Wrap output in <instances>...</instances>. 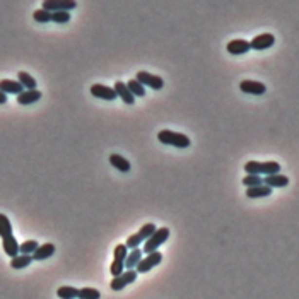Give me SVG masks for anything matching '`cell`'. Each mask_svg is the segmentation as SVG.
I'll return each instance as SVG.
<instances>
[{
  "instance_id": "6da1fadb",
  "label": "cell",
  "mask_w": 299,
  "mask_h": 299,
  "mask_svg": "<svg viewBox=\"0 0 299 299\" xmlns=\"http://www.w3.org/2000/svg\"><path fill=\"white\" fill-rule=\"evenodd\" d=\"M244 171H246V174H257V176L267 174V176H270V174L280 173V164L275 163V161H248L244 164Z\"/></svg>"
},
{
  "instance_id": "7a4b0ae2",
  "label": "cell",
  "mask_w": 299,
  "mask_h": 299,
  "mask_svg": "<svg viewBox=\"0 0 299 299\" xmlns=\"http://www.w3.org/2000/svg\"><path fill=\"white\" fill-rule=\"evenodd\" d=\"M157 139H159L161 144L164 146H173V147H178V149H187L190 147V139H188L185 133H180V132H173V130H161L157 133Z\"/></svg>"
},
{
  "instance_id": "3957f363",
  "label": "cell",
  "mask_w": 299,
  "mask_h": 299,
  "mask_svg": "<svg viewBox=\"0 0 299 299\" xmlns=\"http://www.w3.org/2000/svg\"><path fill=\"white\" fill-rule=\"evenodd\" d=\"M157 227H156V224H152V223H147V224H144L142 227H140L139 231H137L135 234H132V236H129L127 238V241H125V246L129 248V250H135V248H139L140 244H144L146 243L147 240H149L150 236L154 234V231H156Z\"/></svg>"
},
{
  "instance_id": "277c9868",
  "label": "cell",
  "mask_w": 299,
  "mask_h": 299,
  "mask_svg": "<svg viewBox=\"0 0 299 299\" xmlns=\"http://www.w3.org/2000/svg\"><path fill=\"white\" fill-rule=\"evenodd\" d=\"M169 238V227H159V229L154 231V234L142 244V251L144 253H152V251L159 250L161 244H164Z\"/></svg>"
},
{
  "instance_id": "5b68a950",
  "label": "cell",
  "mask_w": 299,
  "mask_h": 299,
  "mask_svg": "<svg viewBox=\"0 0 299 299\" xmlns=\"http://www.w3.org/2000/svg\"><path fill=\"white\" fill-rule=\"evenodd\" d=\"M77 7V2L74 0H45L41 4L43 11L48 12H69Z\"/></svg>"
},
{
  "instance_id": "8992f818",
  "label": "cell",
  "mask_w": 299,
  "mask_h": 299,
  "mask_svg": "<svg viewBox=\"0 0 299 299\" xmlns=\"http://www.w3.org/2000/svg\"><path fill=\"white\" fill-rule=\"evenodd\" d=\"M163 262V255L159 253V251H152V253H147L146 257H142V260H140V263L137 265V274H147V272H150L154 267H157V265Z\"/></svg>"
},
{
  "instance_id": "52a82bcc",
  "label": "cell",
  "mask_w": 299,
  "mask_h": 299,
  "mask_svg": "<svg viewBox=\"0 0 299 299\" xmlns=\"http://www.w3.org/2000/svg\"><path fill=\"white\" fill-rule=\"evenodd\" d=\"M135 80H137V82H139V84H142L144 87L147 86V87H150V89H154V91L163 89V86H164V80L161 79L159 75H154V74L144 72V70L137 72Z\"/></svg>"
},
{
  "instance_id": "ba28073f",
  "label": "cell",
  "mask_w": 299,
  "mask_h": 299,
  "mask_svg": "<svg viewBox=\"0 0 299 299\" xmlns=\"http://www.w3.org/2000/svg\"><path fill=\"white\" fill-rule=\"evenodd\" d=\"M135 279H137V270H125L122 275H118V277H113V280L110 282V287H112L113 291H122V289H125L129 284L135 282Z\"/></svg>"
},
{
  "instance_id": "9c48e42d",
  "label": "cell",
  "mask_w": 299,
  "mask_h": 299,
  "mask_svg": "<svg viewBox=\"0 0 299 299\" xmlns=\"http://www.w3.org/2000/svg\"><path fill=\"white\" fill-rule=\"evenodd\" d=\"M91 94H93L94 97L105 99V101H113V99L118 97L113 87L103 86V84H94V86H91Z\"/></svg>"
},
{
  "instance_id": "30bf717a",
  "label": "cell",
  "mask_w": 299,
  "mask_h": 299,
  "mask_svg": "<svg viewBox=\"0 0 299 299\" xmlns=\"http://www.w3.org/2000/svg\"><path fill=\"white\" fill-rule=\"evenodd\" d=\"M274 43H275L274 35L263 33V35L255 36L250 41V46H251V50H258V52H260V50H267V48H270V46H274Z\"/></svg>"
},
{
  "instance_id": "8fae6325",
  "label": "cell",
  "mask_w": 299,
  "mask_h": 299,
  "mask_svg": "<svg viewBox=\"0 0 299 299\" xmlns=\"http://www.w3.org/2000/svg\"><path fill=\"white\" fill-rule=\"evenodd\" d=\"M240 89L246 94H253V96H262V94L267 93V86L257 80H243L240 84Z\"/></svg>"
},
{
  "instance_id": "7c38bea8",
  "label": "cell",
  "mask_w": 299,
  "mask_h": 299,
  "mask_svg": "<svg viewBox=\"0 0 299 299\" xmlns=\"http://www.w3.org/2000/svg\"><path fill=\"white\" fill-rule=\"evenodd\" d=\"M115 93H116V96L122 99L125 105H133L135 103V97H133V94L130 93V89L127 87V84L125 82H122V80H116V84H115Z\"/></svg>"
},
{
  "instance_id": "4fadbf2b",
  "label": "cell",
  "mask_w": 299,
  "mask_h": 299,
  "mask_svg": "<svg viewBox=\"0 0 299 299\" xmlns=\"http://www.w3.org/2000/svg\"><path fill=\"white\" fill-rule=\"evenodd\" d=\"M251 50L250 41L246 39H233V41L227 43V52L231 55H243V53H248Z\"/></svg>"
},
{
  "instance_id": "5bb4252c",
  "label": "cell",
  "mask_w": 299,
  "mask_h": 299,
  "mask_svg": "<svg viewBox=\"0 0 299 299\" xmlns=\"http://www.w3.org/2000/svg\"><path fill=\"white\" fill-rule=\"evenodd\" d=\"M0 91L4 94H16V96H19L21 93H24V87H22L18 80L2 79L0 80Z\"/></svg>"
},
{
  "instance_id": "9a60e30c",
  "label": "cell",
  "mask_w": 299,
  "mask_h": 299,
  "mask_svg": "<svg viewBox=\"0 0 299 299\" xmlns=\"http://www.w3.org/2000/svg\"><path fill=\"white\" fill-rule=\"evenodd\" d=\"M41 99V91L38 89H33V91H24V93H21L18 96V103L22 106L26 105H33V103L39 101Z\"/></svg>"
},
{
  "instance_id": "2e32d148",
  "label": "cell",
  "mask_w": 299,
  "mask_h": 299,
  "mask_svg": "<svg viewBox=\"0 0 299 299\" xmlns=\"http://www.w3.org/2000/svg\"><path fill=\"white\" fill-rule=\"evenodd\" d=\"M263 185L270 188H282V187H287L289 185V178L285 174H270V176H265L263 178Z\"/></svg>"
},
{
  "instance_id": "e0dca14e",
  "label": "cell",
  "mask_w": 299,
  "mask_h": 299,
  "mask_svg": "<svg viewBox=\"0 0 299 299\" xmlns=\"http://www.w3.org/2000/svg\"><path fill=\"white\" fill-rule=\"evenodd\" d=\"M53 253H55V244H53V243L39 244L38 250H36L35 253H33V260H36V262L46 260V258H50Z\"/></svg>"
},
{
  "instance_id": "ac0fdd59",
  "label": "cell",
  "mask_w": 299,
  "mask_h": 299,
  "mask_svg": "<svg viewBox=\"0 0 299 299\" xmlns=\"http://www.w3.org/2000/svg\"><path fill=\"white\" fill-rule=\"evenodd\" d=\"M142 257H144V251L140 250V248H135V250L129 251V255H127V258H125L127 270H135L137 265H139L140 260H142Z\"/></svg>"
},
{
  "instance_id": "d6986e66",
  "label": "cell",
  "mask_w": 299,
  "mask_h": 299,
  "mask_svg": "<svg viewBox=\"0 0 299 299\" xmlns=\"http://www.w3.org/2000/svg\"><path fill=\"white\" fill-rule=\"evenodd\" d=\"M2 246H4V251L7 257L16 258L19 255V243L14 236H7L2 240Z\"/></svg>"
},
{
  "instance_id": "ffe728a7",
  "label": "cell",
  "mask_w": 299,
  "mask_h": 299,
  "mask_svg": "<svg viewBox=\"0 0 299 299\" xmlns=\"http://www.w3.org/2000/svg\"><path fill=\"white\" fill-rule=\"evenodd\" d=\"M110 163H112L113 168H116V169L122 171V173H129V171L132 169L130 161H127L125 157L120 156V154H112V156H110Z\"/></svg>"
},
{
  "instance_id": "44dd1931",
  "label": "cell",
  "mask_w": 299,
  "mask_h": 299,
  "mask_svg": "<svg viewBox=\"0 0 299 299\" xmlns=\"http://www.w3.org/2000/svg\"><path fill=\"white\" fill-rule=\"evenodd\" d=\"M272 193V188L267 185H258V187L246 188V197L248 198H260V197H268Z\"/></svg>"
},
{
  "instance_id": "7402d4cb",
  "label": "cell",
  "mask_w": 299,
  "mask_h": 299,
  "mask_svg": "<svg viewBox=\"0 0 299 299\" xmlns=\"http://www.w3.org/2000/svg\"><path fill=\"white\" fill-rule=\"evenodd\" d=\"M18 82L24 87V91H33L36 89V79L28 72H19L18 74Z\"/></svg>"
},
{
  "instance_id": "603a6c76",
  "label": "cell",
  "mask_w": 299,
  "mask_h": 299,
  "mask_svg": "<svg viewBox=\"0 0 299 299\" xmlns=\"http://www.w3.org/2000/svg\"><path fill=\"white\" fill-rule=\"evenodd\" d=\"M31 262H33L31 255H18V257L11 260V267L16 268V270H21V268L29 267V265H31Z\"/></svg>"
},
{
  "instance_id": "cb8c5ba5",
  "label": "cell",
  "mask_w": 299,
  "mask_h": 299,
  "mask_svg": "<svg viewBox=\"0 0 299 299\" xmlns=\"http://www.w3.org/2000/svg\"><path fill=\"white\" fill-rule=\"evenodd\" d=\"M56 296L60 299H79V289L70 287V285H63V287H58Z\"/></svg>"
},
{
  "instance_id": "d4e9b609",
  "label": "cell",
  "mask_w": 299,
  "mask_h": 299,
  "mask_svg": "<svg viewBox=\"0 0 299 299\" xmlns=\"http://www.w3.org/2000/svg\"><path fill=\"white\" fill-rule=\"evenodd\" d=\"M7 236H12V224L7 216L0 214V238L4 240Z\"/></svg>"
},
{
  "instance_id": "484cf974",
  "label": "cell",
  "mask_w": 299,
  "mask_h": 299,
  "mask_svg": "<svg viewBox=\"0 0 299 299\" xmlns=\"http://www.w3.org/2000/svg\"><path fill=\"white\" fill-rule=\"evenodd\" d=\"M127 87L130 89V93L133 94V97H144L146 96V87L142 86V84H139L135 79H130L129 82H127Z\"/></svg>"
},
{
  "instance_id": "4316f807",
  "label": "cell",
  "mask_w": 299,
  "mask_h": 299,
  "mask_svg": "<svg viewBox=\"0 0 299 299\" xmlns=\"http://www.w3.org/2000/svg\"><path fill=\"white\" fill-rule=\"evenodd\" d=\"M38 246H39L38 241H35V240L24 241L22 244H19V255H31L33 257V253L38 250Z\"/></svg>"
},
{
  "instance_id": "83f0119b",
  "label": "cell",
  "mask_w": 299,
  "mask_h": 299,
  "mask_svg": "<svg viewBox=\"0 0 299 299\" xmlns=\"http://www.w3.org/2000/svg\"><path fill=\"white\" fill-rule=\"evenodd\" d=\"M79 299H101V292L93 287L79 289Z\"/></svg>"
},
{
  "instance_id": "f1b7e54d",
  "label": "cell",
  "mask_w": 299,
  "mask_h": 299,
  "mask_svg": "<svg viewBox=\"0 0 299 299\" xmlns=\"http://www.w3.org/2000/svg\"><path fill=\"white\" fill-rule=\"evenodd\" d=\"M33 19L36 22H41V24H46V22L52 21V12L43 11V9H38V11L33 12Z\"/></svg>"
},
{
  "instance_id": "f546056e",
  "label": "cell",
  "mask_w": 299,
  "mask_h": 299,
  "mask_svg": "<svg viewBox=\"0 0 299 299\" xmlns=\"http://www.w3.org/2000/svg\"><path fill=\"white\" fill-rule=\"evenodd\" d=\"M243 185H244L246 188L258 187V185H263V178L257 176V174H246V176L243 178Z\"/></svg>"
},
{
  "instance_id": "4dcf8cb0",
  "label": "cell",
  "mask_w": 299,
  "mask_h": 299,
  "mask_svg": "<svg viewBox=\"0 0 299 299\" xmlns=\"http://www.w3.org/2000/svg\"><path fill=\"white\" fill-rule=\"evenodd\" d=\"M127 255H129V248L125 246V243H120V244H116L115 246V251H113V260H122V262H125V258H127Z\"/></svg>"
},
{
  "instance_id": "1f68e13d",
  "label": "cell",
  "mask_w": 299,
  "mask_h": 299,
  "mask_svg": "<svg viewBox=\"0 0 299 299\" xmlns=\"http://www.w3.org/2000/svg\"><path fill=\"white\" fill-rule=\"evenodd\" d=\"M110 272H112L113 277H118L125 272V262L122 260H113L112 265H110Z\"/></svg>"
},
{
  "instance_id": "d6a6232c",
  "label": "cell",
  "mask_w": 299,
  "mask_h": 299,
  "mask_svg": "<svg viewBox=\"0 0 299 299\" xmlns=\"http://www.w3.org/2000/svg\"><path fill=\"white\" fill-rule=\"evenodd\" d=\"M52 21L56 24H65L70 21V12H52Z\"/></svg>"
},
{
  "instance_id": "836d02e7",
  "label": "cell",
  "mask_w": 299,
  "mask_h": 299,
  "mask_svg": "<svg viewBox=\"0 0 299 299\" xmlns=\"http://www.w3.org/2000/svg\"><path fill=\"white\" fill-rule=\"evenodd\" d=\"M7 103V94H4L0 91V105H5Z\"/></svg>"
}]
</instances>
